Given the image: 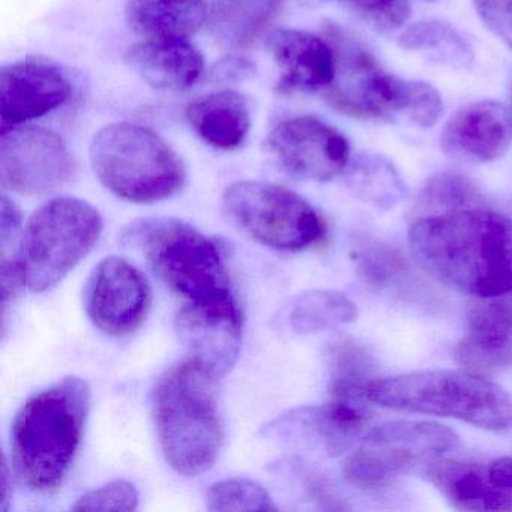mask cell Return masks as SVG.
<instances>
[{"mask_svg": "<svg viewBox=\"0 0 512 512\" xmlns=\"http://www.w3.org/2000/svg\"><path fill=\"white\" fill-rule=\"evenodd\" d=\"M185 116L203 142L223 151L239 148L250 133V107L233 89L197 97L188 104Z\"/></svg>", "mask_w": 512, "mask_h": 512, "instance_id": "44dd1931", "label": "cell"}, {"mask_svg": "<svg viewBox=\"0 0 512 512\" xmlns=\"http://www.w3.org/2000/svg\"><path fill=\"white\" fill-rule=\"evenodd\" d=\"M371 361L367 352L352 340H343L334 349L332 389L353 388L371 380Z\"/></svg>", "mask_w": 512, "mask_h": 512, "instance_id": "4dcf8cb0", "label": "cell"}, {"mask_svg": "<svg viewBox=\"0 0 512 512\" xmlns=\"http://www.w3.org/2000/svg\"><path fill=\"white\" fill-rule=\"evenodd\" d=\"M440 143L449 157L469 163H490L503 157L511 146V113L496 101L470 104L449 119Z\"/></svg>", "mask_w": 512, "mask_h": 512, "instance_id": "2e32d148", "label": "cell"}, {"mask_svg": "<svg viewBox=\"0 0 512 512\" xmlns=\"http://www.w3.org/2000/svg\"><path fill=\"white\" fill-rule=\"evenodd\" d=\"M124 238L143 251L158 277L182 299V310L241 313L221 251L190 224L173 218L137 221Z\"/></svg>", "mask_w": 512, "mask_h": 512, "instance_id": "277c9868", "label": "cell"}, {"mask_svg": "<svg viewBox=\"0 0 512 512\" xmlns=\"http://www.w3.org/2000/svg\"><path fill=\"white\" fill-rule=\"evenodd\" d=\"M491 479L500 487L512 490V457H503L488 463Z\"/></svg>", "mask_w": 512, "mask_h": 512, "instance_id": "e575fe53", "label": "cell"}, {"mask_svg": "<svg viewBox=\"0 0 512 512\" xmlns=\"http://www.w3.org/2000/svg\"><path fill=\"white\" fill-rule=\"evenodd\" d=\"M73 170L67 143L53 131L22 125L0 133V176L5 188L41 196L64 185Z\"/></svg>", "mask_w": 512, "mask_h": 512, "instance_id": "8fae6325", "label": "cell"}, {"mask_svg": "<svg viewBox=\"0 0 512 512\" xmlns=\"http://www.w3.org/2000/svg\"><path fill=\"white\" fill-rule=\"evenodd\" d=\"M215 376L193 358L167 371L155 386V427L170 466L185 476L211 469L224 433L214 389Z\"/></svg>", "mask_w": 512, "mask_h": 512, "instance_id": "5b68a950", "label": "cell"}, {"mask_svg": "<svg viewBox=\"0 0 512 512\" xmlns=\"http://www.w3.org/2000/svg\"><path fill=\"white\" fill-rule=\"evenodd\" d=\"M332 397L352 398L388 409L458 419L485 430L512 427V397L487 377L469 371L430 370L371 379L334 389Z\"/></svg>", "mask_w": 512, "mask_h": 512, "instance_id": "7a4b0ae2", "label": "cell"}, {"mask_svg": "<svg viewBox=\"0 0 512 512\" xmlns=\"http://www.w3.org/2000/svg\"><path fill=\"white\" fill-rule=\"evenodd\" d=\"M509 113H511V118H512V98H511V107H509Z\"/></svg>", "mask_w": 512, "mask_h": 512, "instance_id": "d590c367", "label": "cell"}, {"mask_svg": "<svg viewBox=\"0 0 512 512\" xmlns=\"http://www.w3.org/2000/svg\"><path fill=\"white\" fill-rule=\"evenodd\" d=\"M482 22L512 47V0H473Z\"/></svg>", "mask_w": 512, "mask_h": 512, "instance_id": "836d02e7", "label": "cell"}, {"mask_svg": "<svg viewBox=\"0 0 512 512\" xmlns=\"http://www.w3.org/2000/svg\"><path fill=\"white\" fill-rule=\"evenodd\" d=\"M127 64L158 91L184 92L205 71V59L190 38H143L125 55Z\"/></svg>", "mask_w": 512, "mask_h": 512, "instance_id": "ac0fdd59", "label": "cell"}, {"mask_svg": "<svg viewBox=\"0 0 512 512\" xmlns=\"http://www.w3.org/2000/svg\"><path fill=\"white\" fill-rule=\"evenodd\" d=\"M311 427L329 454L346 451L361 436L370 422L364 401L332 397L325 406L317 407L310 416Z\"/></svg>", "mask_w": 512, "mask_h": 512, "instance_id": "d4e9b609", "label": "cell"}, {"mask_svg": "<svg viewBox=\"0 0 512 512\" xmlns=\"http://www.w3.org/2000/svg\"><path fill=\"white\" fill-rule=\"evenodd\" d=\"M281 0H220L212 14L215 37L229 47L256 40L278 13Z\"/></svg>", "mask_w": 512, "mask_h": 512, "instance_id": "603a6c76", "label": "cell"}, {"mask_svg": "<svg viewBox=\"0 0 512 512\" xmlns=\"http://www.w3.org/2000/svg\"><path fill=\"white\" fill-rule=\"evenodd\" d=\"M355 319V304L343 293L332 290H314L299 296L289 314L290 326L298 334L335 328Z\"/></svg>", "mask_w": 512, "mask_h": 512, "instance_id": "4316f807", "label": "cell"}, {"mask_svg": "<svg viewBox=\"0 0 512 512\" xmlns=\"http://www.w3.org/2000/svg\"><path fill=\"white\" fill-rule=\"evenodd\" d=\"M467 332L455 361L469 373L488 377L512 365V293L481 299L470 310Z\"/></svg>", "mask_w": 512, "mask_h": 512, "instance_id": "9a60e30c", "label": "cell"}, {"mask_svg": "<svg viewBox=\"0 0 512 512\" xmlns=\"http://www.w3.org/2000/svg\"><path fill=\"white\" fill-rule=\"evenodd\" d=\"M400 46L455 70H467L475 61L469 43L452 26L437 20L409 26L401 34Z\"/></svg>", "mask_w": 512, "mask_h": 512, "instance_id": "cb8c5ba5", "label": "cell"}, {"mask_svg": "<svg viewBox=\"0 0 512 512\" xmlns=\"http://www.w3.org/2000/svg\"><path fill=\"white\" fill-rule=\"evenodd\" d=\"M139 503L136 487L128 481H112L77 500L74 511H134Z\"/></svg>", "mask_w": 512, "mask_h": 512, "instance_id": "d6a6232c", "label": "cell"}, {"mask_svg": "<svg viewBox=\"0 0 512 512\" xmlns=\"http://www.w3.org/2000/svg\"><path fill=\"white\" fill-rule=\"evenodd\" d=\"M268 146L290 175L305 181H331L350 163L346 137L313 116L281 122L269 134Z\"/></svg>", "mask_w": 512, "mask_h": 512, "instance_id": "7c38bea8", "label": "cell"}, {"mask_svg": "<svg viewBox=\"0 0 512 512\" xmlns=\"http://www.w3.org/2000/svg\"><path fill=\"white\" fill-rule=\"evenodd\" d=\"M91 391L79 377L38 392L26 401L11 431L13 463L32 490H55L67 476L82 442Z\"/></svg>", "mask_w": 512, "mask_h": 512, "instance_id": "3957f363", "label": "cell"}, {"mask_svg": "<svg viewBox=\"0 0 512 512\" xmlns=\"http://www.w3.org/2000/svg\"><path fill=\"white\" fill-rule=\"evenodd\" d=\"M176 331L190 350L191 358L223 376L235 364L241 350V313H197L179 310Z\"/></svg>", "mask_w": 512, "mask_h": 512, "instance_id": "d6986e66", "label": "cell"}, {"mask_svg": "<svg viewBox=\"0 0 512 512\" xmlns=\"http://www.w3.org/2000/svg\"><path fill=\"white\" fill-rule=\"evenodd\" d=\"M89 155L101 184L127 202H160L185 184L181 157L163 137L142 125L118 122L101 128Z\"/></svg>", "mask_w": 512, "mask_h": 512, "instance_id": "52a82bcc", "label": "cell"}, {"mask_svg": "<svg viewBox=\"0 0 512 512\" xmlns=\"http://www.w3.org/2000/svg\"><path fill=\"white\" fill-rule=\"evenodd\" d=\"M85 305L89 319L100 331L124 337L136 331L148 316L151 287L136 266L109 257L92 272Z\"/></svg>", "mask_w": 512, "mask_h": 512, "instance_id": "4fadbf2b", "label": "cell"}, {"mask_svg": "<svg viewBox=\"0 0 512 512\" xmlns=\"http://www.w3.org/2000/svg\"><path fill=\"white\" fill-rule=\"evenodd\" d=\"M484 206L481 194L467 179L452 173L430 179L419 194L418 211L425 215Z\"/></svg>", "mask_w": 512, "mask_h": 512, "instance_id": "83f0119b", "label": "cell"}, {"mask_svg": "<svg viewBox=\"0 0 512 512\" xmlns=\"http://www.w3.org/2000/svg\"><path fill=\"white\" fill-rule=\"evenodd\" d=\"M413 257L434 280L478 299L512 293V220L485 206L422 215Z\"/></svg>", "mask_w": 512, "mask_h": 512, "instance_id": "6da1fadb", "label": "cell"}, {"mask_svg": "<svg viewBox=\"0 0 512 512\" xmlns=\"http://www.w3.org/2000/svg\"><path fill=\"white\" fill-rule=\"evenodd\" d=\"M103 220L94 206L58 197L28 221L19 245L26 286L44 292L59 283L97 244Z\"/></svg>", "mask_w": 512, "mask_h": 512, "instance_id": "ba28073f", "label": "cell"}, {"mask_svg": "<svg viewBox=\"0 0 512 512\" xmlns=\"http://www.w3.org/2000/svg\"><path fill=\"white\" fill-rule=\"evenodd\" d=\"M230 220L251 238L280 251L319 244L326 226L319 212L298 194L268 182L230 185L223 197Z\"/></svg>", "mask_w": 512, "mask_h": 512, "instance_id": "9c48e42d", "label": "cell"}, {"mask_svg": "<svg viewBox=\"0 0 512 512\" xmlns=\"http://www.w3.org/2000/svg\"><path fill=\"white\" fill-rule=\"evenodd\" d=\"M71 83L58 65L25 59L0 71V133L22 127L64 106Z\"/></svg>", "mask_w": 512, "mask_h": 512, "instance_id": "5bb4252c", "label": "cell"}, {"mask_svg": "<svg viewBox=\"0 0 512 512\" xmlns=\"http://www.w3.org/2000/svg\"><path fill=\"white\" fill-rule=\"evenodd\" d=\"M349 170V184L364 202L374 208L391 209L406 197L403 179L386 158L361 155Z\"/></svg>", "mask_w": 512, "mask_h": 512, "instance_id": "484cf974", "label": "cell"}, {"mask_svg": "<svg viewBox=\"0 0 512 512\" xmlns=\"http://www.w3.org/2000/svg\"><path fill=\"white\" fill-rule=\"evenodd\" d=\"M125 19L143 38L196 34L206 20L205 0H127Z\"/></svg>", "mask_w": 512, "mask_h": 512, "instance_id": "7402d4cb", "label": "cell"}, {"mask_svg": "<svg viewBox=\"0 0 512 512\" xmlns=\"http://www.w3.org/2000/svg\"><path fill=\"white\" fill-rule=\"evenodd\" d=\"M328 41L335 73L323 95L332 109L362 121L403 118L422 128L439 121L443 103L433 86L385 73L367 49L338 29L329 31Z\"/></svg>", "mask_w": 512, "mask_h": 512, "instance_id": "8992f818", "label": "cell"}, {"mask_svg": "<svg viewBox=\"0 0 512 512\" xmlns=\"http://www.w3.org/2000/svg\"><path fill=\"white\" fill-rule=\"evenodd\" d=\"M428 479L460 511H512V490L491 479L488 464L470 460H436Z\"/></svg>", "mask_w": 512, "mask_h": 512, "instance_id": "ffe728a7", "label": "cell"}, {"mask_svg": "<svg viewBox=\"0 0 512 512\" xmlns=\"http://www.w3.org/2000/svg\"><path fill=\"white\" fill-rule=\"evenodd\" d=\"M269 52L280 68L278 89L284 94L325 91L335 73V55L329 41L295 29H277L269 35Z\"/></svg>", "mask_w": 512, "mask_h": 512, "instance_id": "e0dca14e", "label": "cell"}, {"mask_svg": "<svg viewBox=\"0 0 512 512\" xmlns=\"http://www.w3.org/2000/svg\"><path fill=\"white\" fill-rule=\"evenodd\" d=\"M353 257L365 280L377 286L389 283L406 269L400 254L380 242H359L353 250Z\"/></svg>", "mask_w": 512, "mask_h": 512, "instance_id": "f546056e", "label": "cell"}, {"mask_svg": "<svg viewBox=\"0 0 512 512\" xmlns=\"http://www.w3.org/2000/svg\"><path fill=\"white\" fill-rule=\"evenodd\" d=\"M209 511H274L268 491L250 479H224L208 493Z\"/></svg>", "mask_w": 512, "mask_h": 512, "instance_id": "f1b7e54d", "label": "cell"}, {"mask_svg": "<svg viewBox=\"0 0 512 512\" xmlns=\"http://www.w3.org/2000/svg\"><path fill=\"white\" fill-rule=\"evenodd\" d=\"M380 31H394L410 17L409 0H338Z\"/></svg>", "mask_w": 512, "mask_h": 512, "instance_id": "1f68e13d", "label": "cell"}, {"mask_svg": "<svg viewBox=\"0 0 512 512\" xmlns=\"http://www.w3.org/2000/svg\"><path fill=\"white\" fill-rule=\"evenodd\" d=\"M457 445V434L437 422H388L371 430L347 457L343 475L362 490L382 488L419 464L434 463Z\"/></svg>", "mask_w": 512, "mask_h": 512, "instance_id": "30bf717a", "label": "cell"}]
</instances>
